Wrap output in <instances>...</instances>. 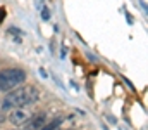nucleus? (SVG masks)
<instances>
[{
	"instance_id": "4",
	"label": "nucleus",
	"mask_w": 148,
	"mask_h": 130,
	"mask_svg": "<svg viewBox=\"0 0 148 130\" xmlns=\"http://www.w3.org/2000/svg\"><path fill=\"white\" fill-rule=\"evenodd\" d=\"M60 123H62V118H55V120H52L50 123H47L41 130H57L60 127Z\"/></svg>"
},
{
	"instance_id": "3",
	"label": "nucleus",
	"mask_w": 148,
	"mask_h": 130,
	"mask_svg": "<svg viewBox=\"0 0 148 130\" xmlns=\"http://www.w3.org/2000/svg\"><path fill=\"white\" fill-rule=\"evenodd\" d=\"M31 118V115H29V111L28 109H24V108H16L10 115H9V122L12 123V125H23V123H26L28 120Z\"/></svg>"
},
{
	"instance_id": "7",
	"label": "nucleus",
	"mask_w": 148,
	"mask_h": 130,
	"mask_svg": "<svg viewBox=\"0 0 148 130\" xmlns=\"http://www.w3.org/2000/svg\"><path fill=\"white\" fill-rule=\"evenodd\" d=\"M28 130H33V129H28Z\"/></svg>"
},
{
	"instance_id": "6",
	"label": "nucleus",
	"mask_w": 148,
	"mask_h": 130,
	"mask_svg": "<svg viewBox=\"0 0 148 130\" xmlns=\"http://www.w3.org/2000/svg\"><path fill=\"white\" fill-rule=\"evenodd\" d=\"M3 17H5V10H3V9H0V23L3 21Z\"/></svg>"
},
{
	"instance_id": "5",
	"label": "nucleus",
	"mask_w": 148,
	"mask_h": 130,
	"mask_svg": "<svg viewBox=\"0 0 148 130\" xmlns=\"http://www.w3.org/2000/svg\"><path fill=\"white\" fill-rule=\"evenodd\" d=\"M43 123H45V118H43V116H36V118H35V122L31 123V129H38V127H40V125H43Z\"/></svg>"
},
{
	"instance_id": "2",
	"label": "nucleus",
	"mask_w": 148,
	"mask_h": 130,
	"mask_svg": "<svg viewBox=\"0 0 148 130\" xmlns=\"http://www.w3.org/2000/svg\"><path fill=\"white\" fill-rule=\"evenodd\" d=\"M26 80V73L23 70L17 68H10V70H3L0 73V90H10L21 85Z\"/></svg>"
},
{
	"instance_id": "1",
	"label": "nucleus",
	"mask_w": 148,
	"mask_h": 130,
	"mask_svg": "<svg viewBox=\"0 0 148 130\" xmlns=\"http://www.w3.org/2000/svg\"><path fill=\"white\" fill-rule=\"evenodd\" d=\"M36 99H38V90L35 87H23V88H17L14 92H9L5 95V99H3V109L19 108V106L35 102Z\"/></svg>"
}]
</instances>
